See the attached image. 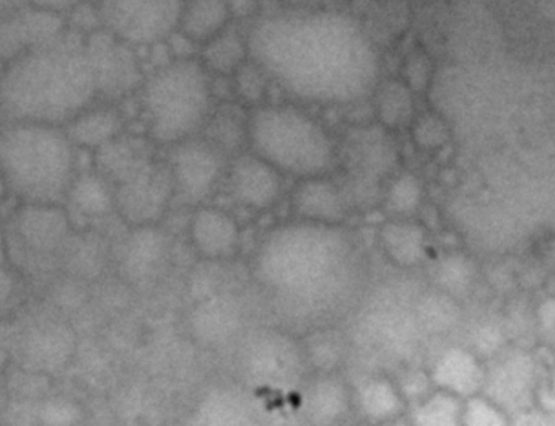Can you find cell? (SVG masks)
<instances>
[{
    "instance_id": "6da1fadb",
    "label": "cell",
    "mask_w": 555,
    "mask_h": 426,
    "mask_svg": "<svg viewBox=\"0 0 555 426\" xmlns=\"http://www.w3.org/2000/svg\"><path fill=\"white\" fill-rule=\"evenodd\" d=\"M246 35L251 59L304 106H357L383 77L378 42L346 9L279 7L249 23Z\"/></svg>"
},
{
    "instance_id": "7a4b0ae2",
    "label": "cell",
    "mask_w": 555,
    "mask_h": 426,
    "mask_svg": "<svg viewBox=\"0 0 555 426\" xmlns=\"http://www.w3.org/2000/svg\"><path fill=\"white\" fill-rule=\"evenodd\" d=\"M95 96L86 46L64 41L63 36L11 62L0 78V109L14 122H70Z\"/></svg>"
},
{
    "instance_id": "3957f363",
    "label": "cell",
    "mask_w": 555,
    "mask_h": 426,
    "mask_svg": "<svg viewBox=\"0 0 555 426\" xmlns=\"http://www.w3.org/2000/svg\"><path fill=\"white\" fill-rule=\"evenodd\" d=\"M248 150L295 181L337 169L336 133L295 101H269L249 111Z\"/></svg>"
},
{
    "instance_id": "277c9868",
    "label": "cell",
    "mask_w": 555,
    "mask_h": 426,
    "mask_svg": "<svg viewBox=\"0 0 555 426\" xmlns=\"http://www.w3.org/2000/svg\"><path fill=\"white\" fill-rule=\"evenodd\" d=\"M139 91L145 133L157 149L201 135L219 103L214 77L197 57L175 59L154 68Z\"/></svg>"
},
{
    "instance_id": "5b68a950",
    "label": "cell",
    "mask_w": 555,
    "mask_h": 426,
    "mask_svg": "<svg viewBox=\"0 0 555 426\" xmlns=\"http://www.w3.org/2000/svg\"><path fill=\"white\" fill-rule=\"evenodd\" d=\"M74 143L56 126L14 122L0 130V178L35 205L60 201L73 184Z\"/></svg>"
},
{
    "instance_id": "8992f818",
    "label": "cell",
    "mask_w": 555,
    "mask_h": 426,
    "mask_svg": "<svg viewBox=\"0 0 555 426\" xmlns=\"http://www.w3.org/2000/svg\"><path fill=\"white\" fill-rule=\"evenodd\" d=\"M401 150L396 133L375 122H353L337 135V169L340 184L352 205L360 192H382L399 171Z\"/></svg>"
},
{
    "instance_id": "52a82bcc",
    "label": "cell",
    "mask_w": 555,
    "mask_h": 426,
    "mask_svg": "<svg viewBox=\"0 0 555 426\" xmlns=\"http://www.w3.org/2000/svg\"><path fill=\"white\" fill-rule=\"evenodd\" d=\"M105 29L134 48H152L177 31L184 0H99Z\"/></svg>"
},
{
    "instance_id": "ba28073f",
    "label": "cell",
    "mask_w": 555,
    "mask_h": 426,
    "mask_svg": "<svg viewBox=\"0 0 555 426\" xmlns=\"http://www.w3.org/2000/svg\"><path fill=\"white\" fill-rule=\"evenodd\" d=\"M167 150L175 198L199 207L222 188L230 158L209 140L197 135Z\"/></svg>"
},
{
    "instance_id": "9c48e42d",
    "label": "cell",
    "mask_w": 555,
    "mask_h": 426,
    "mask_svg": "<svg viewBox=\"0 0 555 426\" xmlns=\"http://www.w3.org/2000/svg\"><path fill=\"white\" fill-rule=\"evenodd\" d=\"M99 94L109 100H121L139 91L144 85V68L138 48L108 29L90 35L86 44Z\"/></svg>"
},
{
    "instance_id": "30bf717a",
    "label": "cell",
    "mask_w": 555,
    "mask_h": 426,
    "mask_svg": "<svg viewBox=\"0 0 555 426\" xmlns=\"http://www.w3.org/2000/svg\"><path fill=\"white\" fill-rule=\"evenodd\" d=\"M222 185L240 207L268 211L284 194L285 176L261 156L245 150L229 159Z\"/></svg>"
},
{
    "instance_id": "8fae6325",
    "label": "cell",
    "mask_w": 555,
    "mask_h": 426,
    "mask_svg": "<svg viewBox=\"0 0 555 426\" xmlns=\"http://www.w3.org/2000/svg\"><path fill=\"white\" fill-rule=\"evenodd\" d=\"M173 198L170 168L167 159L158 156L119 181V191L116 194V202L121 210L138 223H151L164 215Z\"/></svg>"
},
{
    "instance_id": "7c38bea8",
    "label": "cell",
    "mask_w": 555,
    "mask_h": 426,
    "mask_svg": "<svg viewBox=\"0 0 555 426\" xmlns=\"http://www.w3.org/2000/svg\"><path fill=\"white\" fill-rule=\"evenodd\" d=\"M291 208L304 223L337 227L350 214L352 202L339 179L324 175L295 182Z\"/></svg>"
},
{
    "instance_id": "4fadbf2b",
    "label": "cell",
    "mask_w": 555,
    "mask_h": 426,
    "mask_svg": "<svg viewBox=\"0 0 555 426\" xmlns=\"http://www.w3.org/2000/svg\"><path fill=\"white\" fill-rule=\"evenodd\" d=\"M63 36V20L56 13L28 9L0 23V57L17 61L22 55Z\"/></svg>"
},
{
    "instance_id": "5bb4252c",
    "label": "cell",
    "mask_w": 555,
    "mask_h": 426,
    "mask_svg": "<svg viewBox=\"0 0 555 426\" xmlns=\"http://www.w3.org/2000/svg\"><path fill=\"white\" fill-rule=\"evenodd\" d=\"M415 96L401 78L383 75L369 96L373 122L391 133L408 130L418 113Z\"/></svg>"
},
{
    "instance_id": "9a60e30c",
    "label": "cell",
    "mask_w": 555,
    "mask_h": 426,
    "mask_svg": "<svg viewBox=\"0 0 555 426\" xmlns=\"http://www.w3.org/2000/svg\"><path fill=\"white\" fill-rule=\"evenodd\" d=\"M190 236L201 253L212 257L225 256L238 246V221L223 208L199 205L191 217Z\"/></svg>"
},
{
    "instance_id": "2e32d148",
    "label": "cell",
    "mask_w": 555,
    "mask_h": 426,
    "mask_svg": "<svg viewBox=\"0 0 555 426\" xmlns=\"http://www.w3.org/2000/svg\"><path fill=\"white\" fill-rule=\"evenodd\" d=\"M232 25L225 0H184L177 33L201 49Z\"/></svg>"
},
{
    "instance_id": "e0dca14e",
    "label": "cell",
    "mask_w": 555,
    "mask_h": 426,
    "mask_svg": "<svg viewBox=\"0 0 555 426\" xmlns=\"http://www.w3.org/2000/svg\"><path fill=\"white\" fill-rule=\"evenodd\" d=\"M249 111L233 100L219 101L201 135L229 158L248 150Z\"/></svg>"
},
{
    "instance_id": "ac0fdd59",
    "label": "cell",
    "mask_w": 555,
    "mask_h": 426,
    "mask_svg": "<svg viewBox=\"0 0 555 426\" xmlns=\"http://www.w3.org/2000/svg\"><path fill=\"white\" fill-rule=\"evenodd\" d=\"M248 35L233 23L212 41L204 44L197 52L203 67L214 78H230L246 61H249Z\"/></svg>"
},
{
    "instance_id": "d6986e66",
    "label": "cell",
    "mask_w": 555,
    "mask_h": 426,
    "mask_svg": "<svg viewBox=\"0 0 555 426\" xmlns=\"http://www.w3.org/2000/svg\"><path fill=\"white\" fill-rule=\"evenodd\" d=\"M125 119L116 107L103 106L86 109L70 120L67 137L82 149L102 150L122 135Z\"/></svg>"
},
{
    "instance_id": "ffe728a7",
    "label": "cell",
    "mask_w": 555,
    "mask_h": 426,
    "mask_svg": "<svg viewBox=\"0 0 555 426\" xmlns=\"http://www.w3.org/2000/svg\"><path fill=\"white\" fill-rule=\"evenodd\" d=\"M271 87H274L271 78L266 74L264 68L251 57L230 77L232 100L248 111L269 103Z\"/></svg>"
},
{
    "instance_id": "44dd1931",
    "label": "cell",
    "mask_w": 555,
    "mask_h": 426,
    "mask_svg": "<svg viewBox=\"0 0 555 426\" xmlns=\"http://www.w3.org/2000/svg\"><path fill=\"white\" fill-rule=\"evenodd\" d=\"M415 149L424 153H434L443 149L450 139L448 124L435 111H421L408 129Z\"/></svg>"
},
{
    "instance_id": "7402d4cb",
    "label": "cell",
    "mask_w": 555,
    "mask_h": 426,
    "mask_svg": "<svg viewBox=\"0 0 555 426\" xmlns=\"http://www.w3.org/2000/svg\"><path fill=\"white\" fill-rule=\"evenodd\" d=\"M421 197L422 188L418 179L411 172L398 171L383 189L382 201L385 202L388 210L402 218L417 208Z\"/></svg>"
},
{
    "instance_id": "603a6c76",
    "label": "cell",
    "mask_w": 555,
    "mask_h": 426,
    "mask_svg": "<svg viewBox=\"0 0 555 426\" xmlns=\"http://www.w3.org/2000/svg\"><path fill=\"white\" fill-rule=\"evenodd\" d=\"M431 68L430 57L425 52L412 51L402 61L401 80L414 91L415 94L424 93L430 87Z\"/></svg>"
},
{
    "instance_id": "cb8c5ba5",
    "label": "cell",
    "mask_w": 555,
    "mask_h": 426,
    "mask_svg": "<svg viewBox=\"0 0 555 426\" xmlns=\"http://www.w3.org/2000/svg\"><path fill=\"white\" fill-rule=\"evenodd\" d=\"M76 195L79 197V204L90 211L103 210L112 202L108 188L99 176H87L82 181H79Z\"/></svg>"
},
{
    "instance_id": "d4e9b609",
    "label": "cell",
    "mask_w": 555,
    "mask_h": 426,
    "mask_svg": "<svg viewBox=\"0 0 555 426\" xmlns=\"http://www.w3.org/2000/svg\"><path fill=\"white\" fill-rule=\"evenodd\" d=\"M233 23H251L262 13V0H225Z\"/></svg>"
},
{
    "instance_id": "484cf974",
    "label": "cell",
    "mask_w": 555,
    "mask_h": 426,
    "mask_svg": "<svg viewBox=\"0 0 555 426\" xmlns=\"http://www.w3.org/2000/svg\"><path fill=\"white\" fill-rule=\"evenodd\" d=\"M281 9L330 10L346 9L350 0H275Z\"/></svg>"
},
{
    "instance_id": "4316f807",
    "label": "cell",
    "mask_w": 555,
    "mask_h": 426,
    "mask_svg": "<svg viewBox=\"0 0 555 426\" xmlns=\"http://www.w3.org/2000/svg\"><path fill=\"white\" fill-rule=\"evenodd\" d=\"M31 3H34L35 9L61 15L63 12L77 9L79 0H31Z\"/></svg>"
},
{
    "instance_id": "83f0119b",
    "label": "cell",
    "mask_w": 555,
    "mask_h": 426,
    "mask_svg": "<svg viewBox=\"0 0 555 426\" xmlns=\"http://www.w3.org/2000/svg\"><path fill=\"white\" fill-rule=\"evenodd\" d=\"M24 0H0V12H8V10L15 9L21 5Z\"/></svg>"
}]
</instances>
